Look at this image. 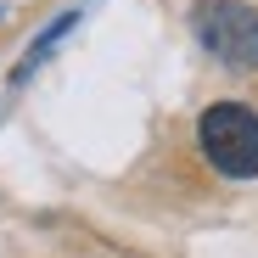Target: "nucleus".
Segmentation results:
<instances>
[{
    "label": "nucleus",
    "instance_id": "1",
    "mask_svg": "<svg viewBox=\"0 0 258 258\" xmlns=\"http://www.w3.org/2000/svg\"><path fill=\"white\" fill-rule=\"evenodd\" d=\"M197 146L213 174L258 180V112L247 101H213L197 118Z\"/></svg>",
    "mask_w": 258,
    "mask_h": 258
},
{
    "label": "nucleus",
    "instance_id": "3",
    "mask_svg": "<svg viewBox=\"0 0 258 258\" xmlns=\"http://www.w3.org/2000/svg\"><path fill=\"white\" fill-rule=\"evenodd\" d=\"M73 23H79V12H68V17H56V28H51V34H39L34 45H28V56H23V68H17V79H28V73L39 68V56H45V51L56 45V39H68V34H73Z\"/></svg>",
    "mask_w": 258,
    "mask_h": 258
},
{
    "label": "nucleus",
    "instance_id": "2",
    "mask_svg": "<svg viewBox=\"0 0 258 258\" xmlns=\"http://www.w3.org/2000/svg\"><path fill=\"white\" fill-rule=\"evenodd\" d=\"M191 34L230 73H258V6H247V0H197Z\"/></svg>",
    "mask_w": 258,
    "mask_h": 258
}]
</instances>
